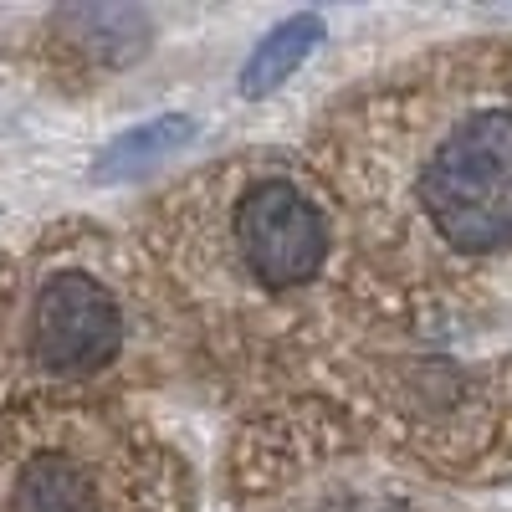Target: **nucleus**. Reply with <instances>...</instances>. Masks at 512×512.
Listing matches in <instances>:
<instances>
[{"mask_svg": "<svg viewBox=\"0 0 512 512\" xmlns=\"http://www.w3.org/2000/svg\"><path fill=\"white\" fill-rule=\"evenodd\" d=\"M0 512H185V482L123 415L57 405L0 436Z\"/></svg>", "mask_w": 512, "mask_h": 512, "instance_id": "1", "label": "nucleus"}, {"mask_svg": "<svg viewBox=\"0 0 512 512\" xmlns=\"http://www.w3.org/2000/svg\"><path fill=\"white\" fill-rule=\"evenodd\" d=\"M420 205L461 251H512V113L461 118L420 169Z\"/></svg>", "mask_w": 512, "mask_h": 512, "instance_id": "2", "label": "nucleus"}, {"mask_svg": "<svg viewBox=\"0 0 512 512\" xmlns=\"http://www.w3.org/2000/svg\"><path fill=\"white\" fill-rule=\"evenodd\" d=\"M128 344V313L108 277L82 262H62L31 287L26 359L52 379L103 374Z\"/></svg>", "mask_w": 512, "mask_h": 512, "instance_id": "3", "label": "nucleus"}, {"mask_svg": "<svg viewBox=\"0 0 512 512\" xmlns=\"http://www.w3.org/2000/svg\"><path fill=\"white\" fill-rule=\"evenodd\" d=\"M231 246L241 272L262 292H292L323 272L333 236L308 185H297L292 175H262L231 205Z\"/></svg>", "mask_w": 512, "mask_h": 512, "instance_id": "4", "label": "nucleus"}, {"mask_svg": "<svg viewBox=\"0 0 512 512\" xmlns=\"http://www.w3.org/2000/svg\"><path fill=\"white\" fill-rule=\"evenodd\" d=\"M318 41H323V16H313V11L277 21L262 41H256V52H251L246 67H241V93H246V98L277 93L282 82L318 52Z\"/></svg>", "mask_w": 512, "mask_h": 512, "instance_id": "5", "label": "nucleus"}, {"mask_svg": "<svg viewBox=\"0 0 512 512\" xmlns=\"http://www.w3.org/2000/svg\"><path fill=\"white\" fill-rule=\"evenodd\" d=\"M190 139H195V118H185V113H164V118L134 123L128 134H118V139L98 154L93 180H103V185L128 180V175H139V169H154V164H164L169 154H180Z\"/></svg>", "mask_w": 512, "mask_h": 512, "instance_id": "6", "label": "nucleus"}]
</instances>
